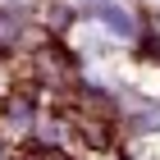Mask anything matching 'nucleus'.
Instances as JSON below:
<instances>
[{
    "label": "nucleus",
    "mask_w": 160,
    "mask_h": 160,
    "mask_svg": "<svg viewBox=\"0 0 160 160\" xmlns=\"http://www.w3.org/2000/svg\"><path fill=\"white\" fill-rule=\"evenodd\" d=\"M28 160H69V156H64V151H55V147H46V151H32Z\"/></svg>",
    "instance_id": "7ed1b4c3"
},
{
    "label": "nucleus",
    "mask_w": 160,
    "mask_h": 160,
    "mask_svg": "<svg viewBox=\"0 0 160 160\" xmlns=\"http://www.w3.org/2000/svg\"><path fill=\"white\" fill-rule=\"evenodd\" d=\"M0 151H5V142H0Z\"/></svg>",
    "instance_id": "20e7f679"
},
{
    "label": "nucleus",
    "mask_w": 160,
    "mask_h": 160,
    "mask_svg": "<svg viewBox=\"0 0 160 160\" xmlns=\"http://www.w3.org/2000/svg\"><path fill=\"white\" fill-rule=\"evenodd\" d=\"M101 18H105V23H110V32H119V37H133V32H137L133 18H128L123 9H114V5H101Z\"/></svg>",
    "instance_id": "f257e3e1"
},
{
    "label": "nucleus",
    "mask_w": 160,
    "mask_h": 160,
    "mask_svg": "<svg viewBox=\"0 0 160 160\" xmlns=\"http://www.w3.org/2000/svg\"><path fill=\"white\" fill-rule=\"evenodd\" d=\"M18 32H23V28H18V18H14L9 9H0V50L14 46V41H18Z\"/></svg>",
    "instance_id": "f03ea898"
}]
</instances>
